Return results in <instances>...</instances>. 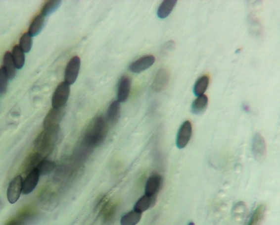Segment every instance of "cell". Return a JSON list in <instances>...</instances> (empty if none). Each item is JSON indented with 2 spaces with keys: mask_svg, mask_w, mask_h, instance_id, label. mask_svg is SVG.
Instances as JSON below:
<instances>
[{
  "mask_svg": "<svg viewBox=\"0 0 280 225\" xmlns=\"http://www.w3.org/2000/svg\"><path fill=\"white\" fill-rule=\"evenodd\" d=\"M192 135V125L189 120L183 122L180 127L176 137V146L179 149H183L190 141Z\"/></svg>",
  "mask_w": 280,
  "mask_h": 225,
  "instance_id": "obj_7",
  "label": "cell"
},
{
  "mask_svg": "<svg viewBox=\"0 0 280 225\" xmlns=\"http://www.w3.org/2000/svg\"><path fill=\"white\" fill-rule=\"evenodd\" d=\"M107 122L101 116L95 117L88 125L82 141L93 149L101 145L107 135Z\"/></svg>",
  "mask_w": 280,
  "mask_h": 225,
  "instance_id": "obj_1",
  "label": "cell"
},
{
  "mask_svg": "<svg viewBox=\"0 0 280 225\" xmlns=\"http://www.w3.org/2000/svg\"><path fill=\"white\" fill-rule=\"evenodd\" d=\"M178 1L176 0H165L157 10V16L160 19L167 18L173 11Z\"/></svg>",
  "mask_w": 280,
  "mask_h": 225,
  "instance_id": "obj_22",
  "label": "cell"
},
{
  "mask_svg": "<svg viewBox=\"0 0 280 225\" xmlns=\"http://www.w3.org/2000/svg\"><path fill=\"white\" fill-rule=\"evenodd\" d=\"M208 97L203 95L198 97L192 103L191 106V112L194 115L203 114L208 106Z\"/></svg>",
  "mask_w": 280,
  "mask_h": 225,
  "instance_id": "obj_19",
  "label": "cell"
},
{
  "mask_svg": "<svg viewBox=\"0 0 280 225\" xmlns=\"http://www.w3.org/2000/svg\"><path fill=\"white\" fill-rule=\"evenodd\" d=\"M175 48V43L173 40L168 41L162 47L161 49V54L166 55L174 50Z\"/></svg>",
  "mask_w": 280,
  "mask_h": 225,
  "instance_id": "obj_32",
  "label": "cell"
},
{
  "mask_svg": "<svg viewBox=\"0 0 280 225\" xmlns=\"http://www.w3.org/2000/svg\"><path fill=\"white\" fill-rule=\"evenodd\" d=\"M45 22V17L41 13L39 14L34 18L32 23L30 24L28 32L31 37H36L42 31Z\"/></svg>",
  "mask_w": 280,
  "mask_h": 225,
  "instance_id": "obj_21",
  "label": "cell"
},
{
  "mask_svg": "<svg viewBox=\"0 0 280 225\" xmlns=\"http://www.w3.org/2000/svg\"><path fill=\"white\" fill-rule=\"evenodd\" d=\"M44 159V155L38 152L30 153L23 162L22 169L23 174L28 175L35 169L37 168L39 163Z\"/></svg>",
  "mask_w": 280,
  "mask_h": 225,
  "instance_id": "obj_12",
  "label": "cell"
},
{
  "mask_svg": "<svg viewBox=\"0 0 280 225\" xmlns=\"http://www.w3.org/2000/svg\"><path fill=\"white\" fill-rule=\"evenodd\" d=\"M2 208H3V203L1 201H0V211H1Z\"/></svg>",
  "mask_w": 280,
  "mask_h": 225,
  "instance_id": "obj_33",
  "label": "cell"
},
{
  "mask_svg": "<svg viewBox=\"0 0 280 225\" xmlns=\"http://www.w3.org/2000/svg\"><path fill=\"white\" fill-rule=\"evenodd\" d=\"M61 136V132L59 125L44 130L34 141L35 149L44 155L49 154L58 144Z\"/></svg>",
  "mask_w": 280,
  "mask_h": 225,
  "instance_id": "obj_2",
  "label": "cell"
},
{
  "mask_svg": "<svg viewBox=\"0 0 280 225\" xmlns=\"http://www.w3.org/2000/svg\"><path fill=\"white\" fill-rule=\"evenodd\" d=\"M142 214L136 211L130 212L122 217L121 219V225H137L141 221Z\"/></svg>",
  "mask_w": 280,
  "mask_h": 225,
  "instance_id": "obj_27",
  "label": "cell"
},
{
  "mask_svg": "<svg viewBox=\"0 0 280 225\" xmlns=\"http://www.w3.org/2000/svg\"><path fill=\"white\" fill-rule=\"evenodd\" d=\"M267 207L265 204L258 206L253 212L250 221L247 225H259L265 217Z\"/></svg>",
  "mask_w": 280,
  "mask_h": 225,
  "instance_id": "obj_24",
  "label": "cell"
},
{
  "mask_svg": "<svg viewBox=\"0 0 280 225\" xmlns=\"http://www.w3.org/2000/svg\"><path fill=\"white\" fill-rule=\"evenodd\" d=\"M65 114V107L63 108H51L45 117L43 126L44 130L59 125Z\"/></svg>",
  "mask_w": 280,
  "mask_h": 225,
  "instance_id": "obj_8",
  "label": "cell"
},
{
  "mask_svg": "<svg viewBox=\"0 0 280 225\" xmlns=\"http://www.w3.org/2000/svg\"><path fill=\"white\" fill-rule=\"evenodd\" d=\"M121 113V104L118 101L112 102L106 112V121L110 124L115 125L120 119Z\"/></svg>",
  "mask_w": 280,
  "mask_h": 225,
  "instance_id": "obj_17",
  "label": "cell"
},
{
  "mask_svg": "<svg viewBox=\"0 0 280 225\" xmlns=\"http://www.w3.org/2000/svg\"><path fill=\"white\" fill-rule=\"evenodd\" d=\"M81 68V59L79 56H75L71 58L65 70V82L69 85H73L79 75Z\"/></svg>",
  "mask_w": 280,
  "mask_h": 225,
  "instance_id": "obj_5",
  "label": "cell"
},
{
  "mask_svg": "<svg viewBox=\"0 0 280 225\" xmlns=\"http://www.w3.org/2000/svg\"><path fill=\"white\" fill-rule=\"evenodd\" d=\"M132 88V80L127 75L122 76L119 81L117 98L119 103H124L127 101L131 93Z\"/></svg>",
  "mask_w": 280,
  "mask_h": 225,
  "instance_id": "obj_14",
  "label": "cell"
},
{
  "mask_svg": "<svg viewBox=\"0 0 280 225\" xmlns=\"http://www.w3.org/2000/svg\"><path fill=\"white\" fill-rule=\"evenodd\" d=\"M156 201L157 196H148L144 194L135 204L134 211L142 214L153 207Z\"/></svg>",
  "mask_w": 280,
  "mask_h": 225,
  "instance_id": "obj_18",
  "label": "cell"
},
{
  "mask_svg": "<svg viewBox=\"0 0 280 225\" xmlns=\"http://www.w3.org/2000/svg\"><path fill=\"white\" fill-rule=\"evenodd\" d=\"M0 95H1V94H0Z\"/></svg>",
  "mask_w": 280,
  "mask_h": 225,
  "instance_id": "obj_34",
  "label": "cell"
},
{
  "mask_svg": "<svg viewBox=\"0 0 280 225\" xmlns=\"http://www.w3.org/2000/svg\"><path fill=\"white\" fill-rule=\"evenodd\" d=\"M11 54L16 68L18 69H22L25 64V56L24 53L18 45L14 46Z\"/></svg>",
  "mask_w": 280,
  "mask_h": 225,
  "instance_id": "obj_26",
  "label": "cell"
},
{
  "mask_svg": "<svg viewBox=\"0 0 280 225\" xmlns=\"http://www.w3.org/2000/svg\"><path fill=\"white\" fill-rule=\"evenodd\" d=\"M170 78L169 71L165 68L160 69L152 83V89L157 93L162 91L167 86Z\"/></svg>",
  "mask_w": 280,
  "mask_h": 225,
  "instance_id": "obj_16",
  "label": "cell"
},
{
  "mask_svg": "<svg viewBox=\"0 0 280 225\" xmlns=\"http://www.w3.org/2000/svg\"><path fill=\"white\" fill-rule=\"evenodd\" d=\"M163 184V178L158 173L150 176L145 185L144 192L148 196H157V193L161 188Z\"/></svg>",
  "mask_w": 280,
  "mask_h": 225,
  "instance_id": "obj_13",
  "label": "cell"
},
{
  "mask_svg": "<svg viewBox=\"0 0 280 225\" xmlns=\"http://www.w3.org/2000/svg\"><path fill=\"white\" fill-rule=\"evenodd\" d=\"M117 211V206L115 204L108 201L101 208V214L103 221L111 222L115 218Z\"/></svg>",
  "mask_w": 280,
  "mask_h": 225,
  "instance_id": "obj_23",
  "label": "cell"
},
{
  "mask_svg": "<svg viewBox=\"0 0 280 225\" xmlns=\"http://www.w3.org/2000/svg\"><path fill=\"white\" fill-rule=\"evenodd\" d=\"M155 57L153 55H146L134 61L129 66V69L133 73H141L151 68L155 62Z\"/></svg>",
  "mask_w": 280,
  "mask_h": 225,
  "instance_id": "obj_10",
  "label": "cell"
},
{
  "mask_svg": "<svg viewBox=\"0 0 280 225\" xmlns=\"http://www.w3.org/2000/svg\"><path fill=\"white\" fill-rule=\"evenodd\" d=\"M252 152L258 162L265 160L267 156V146L265 139L260 133H256L252 141Z\"/></svg>",
  "mask_w": 280,
  "mask_h": 225,
  "instance_id": "obj_6",
  "label": "cell"
},
{
  "mask_svg": "<svg viewBox=\"0 0 280 225\" xmlns=\"http://www.w3.org/2000/svg\"><path fill=\"white\" fill-rule=\"evenodd\" d=\"M23 177L21 175L15 176L9 183L7 191V198L11 204L16 203L22 193Z\"/></svg>",
  "mask_w": 280,
  "mask_h": 225,
  "instance_id": "obj_9",
  "label": "cell"
},
{
  "mask_svg": "<svg viewBox=\"0 0 280 225\" xmlns=\"http://www.w3.org/2000/svg\"><path fill=\"white\" fill-rule=\"evenodd\" d=\"M40 174L37 169H35L32 172H30L27 177H25L23 181L22 193L24 194H29L33 192L38 186L39 182Z\"/></svg>",
  "mask_w": 280,
  "mask_h": 225,
  "instance_id": "obj_15",
  "label": "cell"
},
{
  "mask_svg": "<svg viewBox=\"0 0 280 225\" xmlns=\"http://www.w3.org/2000/svg\"><path fill=\"white\" fill-rule=\"evenodd\" d=\"M3 67L6 70L9 80H12L16 75L17 68L13 62L12 54L7 51L3 58Z\"/></svg>",
  "mask_w": 280,
  "mask_h": 225,
  "instance_id": "obj_20",
  "label": "cell"
},
{
  "mask_svg": "<svg viewBox=\"0 0 280 225\" xmlns=\"http://www.w3.org/2000/svg\"><path fill=\"white\" fill-rule=\"evenodd\" d=\"M62 1L59 0H51L46 2L41 10V14L47 17L55 12L61 6Z\"/></svg>",
  "mask_w": 280,
  "mask_h": 225,
  "instance_id": "obj_29",
  "label": "cell"
},
{
  "mask_svg": "<svg viewBox=\"0 0 280 225\" xmlns=\"http://www.w3.org/2000/svg\"><path fill=\"white\" fill-rule=\"evenodd\" d=\"M38 201L41 208L47 212L54 211L59 203L58 194L50 187H45L40 192Z\"/></svg>",
  "mask_w": 280,
  "mask_h": 225,
  "instance_id": "obj_3",
  "label": "cell"
},
{
  "mask_svg": "<svg viewBox=\"0 0 280 225\" xmlns=\"http://www.w3.org/2000/svg\"><path fill=\"white\" fill-rule=\"evenodd\" d=\"M19 46L24 53H29L33 47L32 37L28 33H24L20 39Z\"/></svg>",
  "mask_w": 280,
  "mask_h": 225,
  "instance_id": "obj_30",
  "label": "cell"
},
{
  "mask_svg": "<svg viewBox=\"0 0 280 225\" xmlns=\"http://www.w3.org/2000/svg\"><path fill=\"white\" fill-rule=\"evenodd\" d=\"M70 94V85L66 82H61L54 91L52 99H51V106L53 108H63L68 101Z\"/></svg>",
  "mask_w": 280,
  "mask_h": 225,
  "instance_id": "obj_4",
  "label": "cell"
},
{
  "mask_svg": "<svg viewBox=\"0 0 280 225\" xmlns=\"http://www.w3.org/2000/svg\"><path fill=\"white\" fill-rule=\"evenodd\" d=\"M56 167L55 162L46 160L45 158L41 161L37 167L40 175H47L52 172Z\"/></svg>",
  "mask_w": 280,
  "mask_h": 225,
  "instance_id": "obj_28",
  "label": "cell"
},
{
  "mask_svg": "<svg viewBox=\"0 0 280 225\" xmlns=\"http://www.w3.org/2000/svg\"><path fill=\"white\" fill-rule=\"evenodd\" d=\"M37 214L34 210L27 209L19 213L16 216L6 224V225H27L32 223L36 218Z\"/></svg>",
  "mask_w": 280,
  "mask_h": 225,
  "instance_id": "obj_11",
  "label": "cell"
},
{
  "mask_svg": "<svg viewBox=\"0 0 280 225\" xmlns=\"http://www.w3.org/2000/svg\"><path fill=\"white\" fill-rule=\"evenodd\" d=\"M210 78L208 75H204L201 76L196 80L194 86L193 92L196 96L203 95L205 92L208 88Z\"/></svg>",
  "mask_w": 280,
  "mask_h": 225,
  "instance_id": "obj_25",
  "label": "cell"
},
{
  "mask_svg": "<svg viewBox=\"0 0 280 225\" xmlns=\"http://www.w3.org/2000/svg\"><path fill=\"white\" fill-rule=\"evenodd\" d=\"M8 76L3 66L0 68V94L4 95L6 93L8 89Z\"/></svg>",
  "mask_w": 280,
  "mask_h": 225,
  "instance_id": "obj_31",
  "label": "cell"
}]
</instances>
